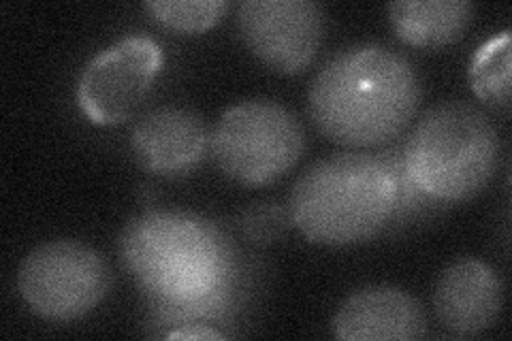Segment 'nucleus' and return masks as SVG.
<instances>
[{
	"mask_svg": "<svg viewBox=\"0 0 512 341\" xmlns=\"http://www.w3.org/2000/svg\"><path fill=\"white\" fill-rule=\"evenodd\" d=\"M421 101L412 64L384 45H352L312 81L310 116L320 133L348 148H372L397 137Z\"/></svg>",
	"mask_w": 512,
	"mask_h": 341,
	"instance_id": "obj_1",
	"label": "nucleus"
},
{
	"mask_svg": "<svg viewBox=\"0 0 512 341\" xmlns=\"http://www.w3.org/2000/svg\"><path fill=\"white\" fill-rule=\"evenodd\" d=\"M120 252L135 282L169 307L203 305L229 275V254L218 231L186 211H148L128 222Z\"/></svg>",
	"mask_w": 512,
	"mask_h": 341,
	"instance_id": "obj_2",
	"label": "nucleus"
},
{
	"mask_svg": "<svg viewBox=\"0 0 512 341\" xmlns=\"http://www.w3.org/2000/svg\"><path fill=\"white\" fill-rule=\"evenodd\" d=\"M399 184L389 162L346 152L303 171L291 194V220L320 246H355L376 237L393 218Z\"/></svg>",
	"mask_w": 512,
	"mask_h": 341,
	"instance_id": "obj_3",
	"label": "nucleus"
},
{
	"mask_svg": "<svg viewBox=\"0 0 512 341\" xmlns=\"http://www.w3.org/2000/svg\"><path fill=\"white\" fill-rule=\"evenodd\" d=\"M500 137L491 120L470 103L431 107L406 141L404 167L410 182L436 201H466L495 173Z\"/></svg>",
	"mask_w": 512,
	"mask_h": 341,
	"instance_id": "obj_4",
	"label": "nucleus"
},
{
	"mask_svg": "<svg viewBox=\"0 0 512 341\" xmlns=\"http://www.w3.org/2000/svg\"><path fill=\"white\" fill-rule=\"evenodd\" d=\"M210 152L218 169L237 184L265 186L297 165L303 154V128L276 101H242L216 122Z\"/></svg>",
	"mask_w": 512,
	"mask_h": 341,
	"instance_id": "obj_5",
	"label": "nucleus"
},
{
	"mask_svg": "<svg viewBox=\"0 0 512 341\" xmlns=\"http://www.w3.org/2000/svg\"><path fill=\"white\" fill-rule=\"evenodd\" d=\"M111 286L103 256L79 241H50L32 250L20 267L18 288L24 303L45 320L84 318Z\"/></svg>",
	"mask_w": 512,
	"mask_h": 341,
	"instance_id": "obj_6",
	"label": "nucleus"
},
{
	"mask_svg": "<svg viewBox=\"0 0 512 341\" xmlns=\"http://www.w3.org/2000/svg\"><path fill=\"white\" fill-rule=\"evenodd\" d=\"M160 69L163 47L143 35L124 37L86 64L77 84V105L96 126L120 124L146 99Z\"/></svg>",
	"mask_w": 512,
	"mask_h": 341,
	"instance_id": "obj_7",
	"label": "nucleus"
},
{
	"mask_svg": "<svg viewBox=\"0 0 512 341\" xmlns=\"http://www.w3.org/2000/svg\"><path fill=\"white\" fill-rule=\"evenodd\" d=\"M237 24L248 50L269 69L299 73L314 60L325 35V11L312 0H246Z\"/></svg>",
	"mask_w": 512,
	"mask_h": 341,
	"instance_id": "obj_8",
	"label": "nucleus"
},
{
	"mask_svg": "<svg viewBox=\"0 0 512 341\" xmlns=\"http://www.w3.org/2000/svg\"><path fill=\"white\" fill-rule=\"evenodd\" d=\"M333 333L342 341H414L427 333L421 303L402 288H361L340 305Z\"/></svg>",
	"mask_w": 512,
	"mask_h": 341,
	"instance_id": "obj_9",
	"label": "nucleus"
},
{
	"mask_svg": "<svg viewBox=\"0 0 512 341\" xmlns=\"http://www.w3.org/2000/svg\"><path fill=\"white\" fill-rule=\"evenodd\" d=\"M504 303L498 271L466 258L448 267L434 290V310L444 329L459 337H474L493 327Z\"/></svg>",
	"mask_w": 512,
	"mask_h": 341,
	"instance_id": "obj_10",
	"label": "nucleus"
},
{
	"mask_svg": "<svg viewBox=\"0 0 512 341\" xmlns=\"http://www.w3.org/2000/svg\"><path fill=\"white\" fill-rule=\"evenodd\" d=\"M210 143L205 124L184 107H158L143 116L131 137L139 165L156 175L195 169Z\"/></svg>",
	"mask_w": 512,
	"mask_h": 341,
	"instance_id": "obj_11",
	"label": "nucleus"
},
{
	"mask_svg": "<svg viewBox=\"0 0 512 341\" xmlns=\"http://www.w3.org/2000/svg\"><path fill=\"white\" fill-rule=\"evenodd\" d=\"M468 0H397L389 5L397 37L412 47H442L463 37L472 22Z\"/></svg>",
	"mask_w": 512,
	"mask_h": 341,
	"instance_id": "obj_12",
	"label": "nucleus"
},
{
	"mask_svg": "<svg viewBox=\"0 0 512 341\" xmlns=\"http://www.w3.org/2000/svg\"><path fill=\"white\" fill-rule=\"evenodd\" d=\"M510 67V30H504L480 45L470 62V84L480 101L508 107Z\"/></svg>",
	"mask_w": 512,
	"mask_h": 341,
	"instance_id": "obj_13",
	"label": "nucleus"
},
{
	"mask_svg": "<svg viewBox=\"0 0 512 341\" xmlns=\"http://www.w3.org/2000/svg\"><path fill=\"white\" fill-rule=\"evenodd\" d=\"M143 9L165 28L203 32L218 24L229 3L227 0H148Z\"/></svg>",
	"mask_w": 512,
	"mask_h": 341,
	"instance_id": "obj_14",
	"label": "nucleus"
},
{
	"mask_svg": "<svg viewBox=\"0 0 512 341\" xmlns=\"http://www.w3.org/2000/svg\"><path fill=\"white\" fill-rule=\"evenodd\" d=\"M288 222H293L291 211H284L276 203H254L239 218V226H242L244 235L259 243L278 239Z\"/></svg>",
	"mask_w": 512,
	"mask_h": 341,
	"instance_id": "obj_15",
	"label": "nucleus"
},
{
	"mask_svg": "<svg viewBox=\"0 0 512 341\" xmlns=\"http://www.w3.org/2000/svg\"><path fill=\"white\" fill-rule=\"evenodd\" d=\"M167 337L169 339H224V335L220 331L203 327V324H190V327L171 331Z\"/></svg>",
	"mask_w": 512,
	"mask_h": 341,
	"instance_id": "obj_16",
	"label": "nucleus"
}]
</instances>
